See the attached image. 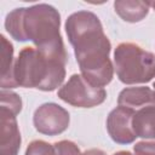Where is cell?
Instances as JSON below:
<instances>
[{
  "instance_id": "6da1fadb",
  "label": "cell",
  "mask_w": 155,
  "mask_h": 155,
  "mask_svg": "<svg viewBox=\"0 0 155 155\" xmlns=\"http://www.w3.org/2000/svg\"><path fill=\"white\" fill-rule=\"evenodd\" d=\"M65 31L84 79L96 87L108 85L114 75L111 46L99 18L90 11H78L68 17Z\"/></svg>"
},
{
  "instance_id": "7c38bea8",
  "label": "cell",
  "mask_w": 155,
  "mask_h": 155,
  "mask_svg": "<svg viewBox=\"0 0 155 155\" xmlns=\"http://www.w3.org/2000/svg\"><path fill=\"white\" fill-rule=\"evenodd\" d=\"M149 1H125L117 0L114 2L115 12L126 22L136 23L142 21L149 12Z\"/></svg>"
},
{
  "instance_id": "3957f363",
  "label": "cell",
  "mask_w": 155,
  "mask_h": 155,
  "mask_svg": "<svg viewBox=\"0 0 155 155\" xmlns=\"http://www.w3.org/2000/svg\"><path fill=\"white\" fill-rule=\"evenodd\" d=\"M65 64L67 57L24 47L15 62V81L21 87L53 91L64 81Z\"/></svg>"
},
{
  "instance_id": "5bb4252c",
  "label": "cell",
  "mask_w": 155,
  "mask_h": 155,
  "mask_svg": "<svg viewBox=\"0 0 155 155\" xmlns=\"http://www.w3.org/2000/svg\"><path fill=\"white\" fill-rule=\"evenodd\" d=\"M25 155H56L54 145L48 144L44 140H33L27 150Z\"/></svg>"
},
{
  "instance_id": "ba28073f",
  "label": "cell",
  "mask_w": 155,
  "mask_h": 155,
  "mask_svg": "<svg viewBox=\"0 0 155 155\" xmlns=\"http://www.w3.org/2000/svg\"><path fill=\"white\" fill-rule=\"evenodd\" d=\"M21 147V133L16 115L10 110L0 109V155H17Z\"/></svg>"
},
{
  "instance_id": "e0dca14e",
  "label": "cell",
  "mask_w": 155,
  "mask_h": 155,
  "mask_svg": "<svg viewBox=\"0 0 155 155\" xmlns=\"http://www.w3.org/2000/svg\"><path fill=\"white\" fill-rule=\"evenodd\" d=\"M80 155H107L103 150L101 149H96V148H92V149H88V150H85L82 154Z\"/></svg>"
},
{
  "instance_id": "2e32d148",
  "label": "cell",
  "mask_w": 155,
  "mask_h": 155,
  "mask_svg": "<svg viewBox=\"0 0 155 155\" xmlns=\"http://www.w3.org/2000/svg\"><path fill=\"white\" fill-rule=\"evenodd\" d=\"M133 149L134 155H155V142H139Z\"/></svg>"
},
{
  "instance_id": "277c9868",
  "label": "cell",
  "mask_w": 155,
  "mask_h": 155,
  "mask_svg": "<svg viewBox=\"0 0 155 155\" xmlns=\"http://www.w3.org/2000/svg\"><path fill=\"white\" fill-rule=\"evenodd\" d=\"M115 71L124 84H144L155 78V54L133 42L117 45L114 52Z\"/></svg>"
},
{
  "instance_id": "ffe728a7",
  "label": "cell",
  "mask_w": 155,
  "mask_h": 155,
  "mask_svg": "<svg viewBox=\"0 0 155 155\" xmlns=\"http://www.w3.org/2000/svg\"><path fill=\"white\" fill-rule=\"evenodd\" d=\"M153 87H154V92H155V82L153 84Z\"/></svg>"
},
{
  "instance_id": "52a82bcc",
  "label": "cell",
  "mask_w": 155,
  "mask_h": 155,
  "mask_svg": "<svg viewBox=\"0 0 155 155\" xmlns=\"http://www.w3.org/2000/svg\"><path fill=\"white\" fill-rule=\"evenodd\" d=\"M134 110L126 107H116L110 111L107 119V130L110 138L119 144H130L136 139L132 120Z\"/></svg>"
},
{
  "instance_id": "8992f818",
  "label": "cell",
  "mask_w": 155,
  "mask_h": 155,
  "mask_svg": "<svg viewBox=\"0 0 155 155\" xmlns=\"http://www.w3.org/2000/svg\"><path fill=\"white\" fill-rule=\"evenodd\" d=\"M69 113L56 103L40 105L33 116L35 130L47 136H56L64 132L69 126Z\"/></svg>"
},
{
  "instance_id": "30bf717a",
  "label": "cell",
  "mask_w": 155,
  "mask_h": 155,
  "mask_svg": "<svg viewBox=\"0 0 155 155\" xmlns=\"http://www.w3.org/2000/svg\"><path fill=\"white\" fill-rule=\"evenodd\" d=\"M132 126L137 137L155 138V105H147L137 110L132 120Z\"/></svg>"
},
{
  "instance_id": "8fae6325",
  "label": "cell",
  "mask_w": 155,
  "mask_h": 155,
  "mask_svg": "<svg viewBox=\"0 0 155 155\" xmlns=\"http://www.w3.org/2000/svg\"><path fill=\"white\" fill-rule=\"evenodd\" d=\"M1 87L13 88L17 87L15 81V62L13 61V47L7 39L1 35Z\"/></svg>"
},
{
  "instance_id": "5b68a950",
  "label": "cell",
  "mask_w": 155,
  "mask_h": 155,
  "mask_svg": "<svg viewBox=\"0 0 155 155\" xmlns=\"http://www.w3.org/2000/svg\"><path fill=\"white\" fill-rule=\"evenodd\" d=\"M58 97L73 107L92 108L105 101L107 92L103 87H96L87 82L82 75L74 74L58 90Z\"/></svg>"
},
{
  "instance_id": "7a4b0ae2",
  "label": "cell",
  "mask_w": 155,
  "mask_h": 155,
  "mask_svg": "<svg viewBox=\"0 0 155 155\" xmlns=\"http://www.w3.org/2000/svg\"><path fill=\"white\" fill-rule=\"evenodd\" d=\"M59 25L58 11L47 4L16 8L5 19V28L15 40H29L46 53L67 57Z\"/></svg>"
},
{
  "instance_id": "9c48e42d",
  "label": "cell",
  "mask_w": 155,
  "mask_h": 155,
  "mask_svg": "<svg viewBox=\"0 0 155 155\" xmlns=\"http://www.w3.org/2000/svg\"><path fill=\"white\" fill-rule=\"evenodd\" d=\"M117 104L126 108H143L155 105V92L147 86L124 88L117 98Z\"/></svg>"
},
{
  "instance_id": "9a60e30c",
  "label": "cell",
  "mask_w": 155,
  "mask_h": 155,
  "mask_svg": "<svg viewBox=\"0 0 155 155\" xmlns=\"http://www.w3.org/2000/svg\"><path fill=\"white\" fill-rule=\"evenodd\" d=\"M56 155H80L78 145L70 140H59L53 144Z\"/></svg>"
},
{
  "instance_id": "4fadbf2b",
  "label": "cell",
  "mask_w": 155,
  "mask_h": 155,
  "mask_svg": "<svg viewBox=\"0 0 155 155\" xmlns=\"http://www.w3.org/2000/svg\"><path fill=\"white\" fill-rule=\"evenodd\" d=\"M1 108H5L7 110H10L11 113H13L16 116L18 115V113L22 109V101L21 97L11 91H1Z\"/></svg>"
},
{
  "instance_id": "d6986e66",
  "label": "cell",
  "mask_w": 155,
  "mask_h": 155,
  "mask_svg": "<svg viewBox=\"0 0 155 155\" xmlns=\"http://www.w3.org/2000/svg\"><path fill=\"white\" fill-rule=\"evenodd\" d=\"M150 6H151V7L155 10V1H151V2H150Z\"/></svg>"
},
{
  "instance_id": "ac0fdd59",
  "label": "cell",
  "mask_w": 155,
  "mask_h": 155,
  "mask_svg": "<svg viewBox=\"0 0 155 155\" xmlns=\"http://www.w3.org/2000/svg\"><path fill=\"white\" fill-rule=\"evenodd\" d=\"M113 155H132V154L130 151H117V153H115Z\"/></svg>"
}]
</instances>
